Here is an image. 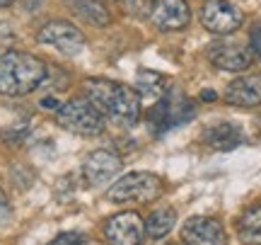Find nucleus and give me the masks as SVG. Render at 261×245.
<instances>
[{"mask_svg": "<svg viewBox=\"0 0 261 245\" xmlns=\"http://www.w3.org/2000/svg\"><path fill=\"white\" fill-rule=\"evenodd\" d=\"M83 90L85 97L102 112L104 119H112L121 126H133L140 119V95L128 85L107 78H87Z\"/></svg>", "mask_w": 261, "mask_h": 245, "instance_id": "1", "label": "nucleus"}, {"mask_svg": "<svg viewBox=\"0 0 261 245\" xmlns=\"http://www.w3.org/2000/svg\"><path fill=\"white\" fill-rule=\"evenodd\" d=\"M48 68L34 54L5 49L0 51V95L3 97H24L34 93L46 80Z\"/></svg>", "mask_w": 261, "mask_h": 245, "instance_id": "2", "label": "nucleus"}, {"mask_svg": "<svg viewBox=\"0 0 261 245\" xmlns=\"http://www.w3.org/2000/svg\"><path fill=\"white\" fill-rule=\"evenodd\" d=\"M165 194V180L155 175V172H128L114 182L107 197L114 204H126V202H138V204H148L155 202Z\"/></svg>", "mask_w": 261, "mask_h": 245, "instance_id": "3", "label": "nucleus"}, {"mask_svg": "<svg viewBox=\"0 0 261 245\" xmlns=\"http://www.w3.org/2000/svg\"><path fill=\"white\" fill-rule=\"evenodd\" d=\"M56 122L77 136H99L107 126V119L87 97H73L68 102L58 104Z\"/></svg>", "mask_w": 261, "mask_h": 245, "instance_id": "4", "label": "nucleus"}, {"mask_svg": "<svg viewBox=\"0 0 261 245\" xmlns=\"http://www.w3.org/2000/svg\"><path fill=\"white\" fill-rule=\"evenodd\" d=\"M39 44L58 49L65 56H77L85 49V34L68 19H51L39 29Z\"/></svg>", "mask_w": 261, "mask_h": 245, "instance_id": "5", "label": "nucleus"}, {"mask_svg": "<svg viewBox=\"0 0 261 245\" xmlns=\"http://www.w3.org/2000/svg\"><path fill=\"white\" fill-rule=\"evenodd\" d=\"M196 117V104L189 97H162L152 109H150V122L158 133L169 131L172 126H179L184 122H191Z\"/></svg>", "mask_w": 261, "mask_h": 245, "instance_id": "6", "label": "nucleus"}, {"mask_svg": "<svg viewBox=\"0 0 261 245\" xmlns=\"http://www.w3.org/2000/svg\"><path fill=\"white\" fill-rule=\"evenodd\" d=\"M244 15L230 0H205L201 5V25L213 34H232L242 27Z\"/></svg>", "mask_w": 261, "mask_h": 245, "instance_id": "7", "label": "nucleus"}, {"mask_svg": "<svg viewBox=\"0 0 261 245\" xmlns=\"http://www.w3.org/2000/svg\"><path fill=\"white\" fill-rule=\"evenodd\" d=\"M104 238L109 245H143L145 238V221L136 211L114 214L104 224Z\"/></svg>", "mask_w": 261, "mask_h": 245, "instance_id": "8", "label": "nucleus"}, {"mask_svg": "<svg viewBox=\"0 0 261 245\" xmlns=\"http://www.w3.org/2000/svg\"><path fill=\"white\" fill-rule=\"evenodd\" d=\"M123 168V161L119 153L109 151V148H99L92 151L83 163V177L90 187H102L112 177H116Z\"/></svg>", "mask_w": 261, "mask_h": 245, "instance_id": "9", "label": "nucleus"}, {"mask_svg": "<svg viewBox=\"0 0 261 245\" xmlns=\"http://www.w3.org/2000/svg\"><path fill=\"white\" fill-rule=\"evenodd\" d=\"M181 240L187 245H227V233L218 218L191 216L181 226Z\"/></svg>", "mask_w": 261, "mask_h": 245, "instance_id": "10", "label": "nucleus"}, {"mask_svg": "<svg viewBox=\"0 0 261 245\" xmlns=\"http://www.w3.org/2000/svg\"><path fill=\"white\" fill-rule=\"evenodd\" d=\"M208 61L220 71L242 73L252 66V49H247L240 41H218L208 49Z\"/></svg>", "mask_w": 261, "mask_h": 245, "instance_id": "11", "label": "nucleus"}, {"mask_svg": "<svg viewBox=\"0 0 261 245\" xmlns=\"http://www.w3.org/2000/svg\"><path fill=\"white\" fill-rule=\"evenodd\" d=\"M150 22L160 32H179L191 22V10L187 0H155L150 10Z\"/></svg>", "mask_w": 261, "mask_h": 245, "instance_id": "12", "label": "nucleus"}, {"mask_svg": "<svg viewBox=\"0 0 261 245\" xmlns=\"http://www.w3.org/2000/svg\"><path fill=\"white\" fill-rule=\"evenodd\" d=\"M225 102L232 107H259L261 104V76H240L225 87Z\"/></svg>", "mask_w": 261, "mask_h": 245, "instance_id": "13", "label": "nucleus"}, {"mask_svg": "<svg viewBox=\"0 0 261 245\" xmlns=\"http://www.w3.org/2000/svg\"><path fill=\"white\" fill-rule=\"evenodd\" d=\"M203 143L213 151H234L237 146L244 143V133L237 124L220 122L203 133Z\"/></svg>", "mask_w": 261, "mask_h": 245, "instance_id": "14", "label": "nucleus"}, {"mask_svg": "<svg viewBox=\"0 0 261 245\" xmlns=\"http://www.w3.org/2000/svg\"><path fill=\"white\" fill-rule=\"evenodd\" d=\"M65 8L92 27H107L112 22V12L102 0H65Z\"/></svg>", "mask_w": 261, "mask_h": 245, "instance_id": "15", "label": "nucleus"}, {"mask_svg": "<svg viewBox=\"0 0 261 245\" xmlns=\"http://www.w3.org/2000/svg\"><path fill=\"white\" fill-rule=\"evenodd\" d=\"M237 236L244 245H261V202L244 209L237 221Z\"/></svg>", "mask_w": 261, "mask_h": 245, "instance_id": "16", "label": "nucleus"}, {"mask_svg": "<svg viewBox=\"0 0 261 245\" xmlns=\"http://www.w3.org/2000/svg\"><path fill=\"white\" fill-rule=\"evenodd\" d=\"M177 226V211L174 209H155L152 214L148 216V221H145V233H148L150 238H155V240H160V238L169 236V231Z\"/></svg>", "mask_w": 261, "mask_h": 245, "instance_id": "17", "label": "nucleus"}, {"mask_svg": "<svg viewBox=\"0 0 261 245\" xmlns=\"http://www.w3.org/2000/svg\"><path fill=\"white\" fill-rule=\"evenodd\" d=\"M167 87V78L158 73V71H140L136 78V90L138 95H148V97H162Z\"/></svg>", "mask_w": 261, "mask_h": 245, "instance_id": "18", "label": "nucleus"}, {"mask_svg": "<svg viewBox=\"0 0 261 245\" xmlns=\"http://www.w3.org/2000/svg\"><path fill=\"white\" fill-rule=\"evenodd\" d=\"M48 245H87V236L80 231H65V233H58Z\"/></svg>", "mask_w": 261, "mask_h": 245, "instance_id": "19", "label": "nucleus"}, {"mask_svg": "<svg viewBox=\"0 0 261 245\" xmlns=\"http://www.w3.org/2000/svg\"><path fill=\"white\" fill-rule=\"evenodd\" d=\"M249 44H252V54H256V58L261 61V22L252 27V34H249Z\"/></svg>", "mask_w": 261, "mask_h": 245, "instance_id": "20", "label": "nucleus"}, {"mask_svg": "<svg viewBox=\"0 0 261 245\" xmlns=\"http://www.w3.org/2000/svg\"><path fill=\"white\" fill-rule=\"evenodd\" d=\"M41 107H46V109H58V100L56 97H44V100H41Z\"/></svg>", "mask_w": 261, "mask_h": 245, "instance_id": "21", "label": "nucleus"}, {"mask_svg": "<svg viewBox=\"0 0 261 245\" xmlns=\"http://www.w3.org/2000/svg\"><path fill=\"white\" fill-rule=\"evenodd\" d=\"M215 97H218V95H215L213 90H203V93H201V100H203V102H213Z\"/></svg>", "mask_w": 261, "mask_h": 245, "instance_id": "22", "label": "nucleus"}, {"mask_svg": "<svg viewBox=\"0 0 261 245\" xmlns=\"http://www.w3.org/2000/svg\"><path fill=\"white\" fill-rule=\"evenodd\" d=\"M0 214H8V199H5L3 189H0Z\"/></svg>", "mask_w": 261, "mask_h": 245, "instance_id": "23", "label": "nucleus"}, {"mask_svg": "<svg viewBox=\"0 0 261 245\" xmlns=\"http://www.w3.org/2000/svg\"><path fill=\"white\" fill-rule=\"evenodd\" d=\"M12 3H15V0H0V8H10Z\"/></svg>", "mask_w": 261, "mask_h": 245, "instance_id": "24", "label": "nucleus"}]
</instances>
